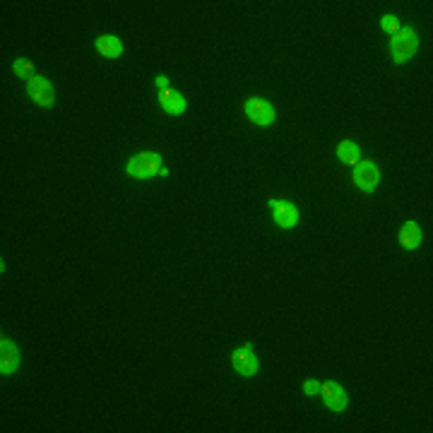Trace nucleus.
I'll return each mask as SVG.
<instances>
[{"mask_svg": "<svg viewBox=\"0 0 433 433\" xmlns=\"http://www.w3.org/2000/svg\"><path fill=\"white\" fill-rule=\"evenodd\" d=\"M416 48H419V36H416V31L411 29V27H402V29L395 34L392 43H390V51H392L395 63L409 61V58L416 53Z\"/></svg>", "mask_w": 433, "mask_h": 433, "instance_id": "f257e3e1", "label": "nucleus"}, {"mask_svg": "<svg viewBox=\"0 0 433 433\" xmlns=\"http://www.w3.org/2000/svg\"><path fill=\"white\" fill-rule=\"evenodd\" d=\"M126 171L133 178H149L161 171V156L156 152H140L128 161Z\"/></svg>", "mask_w": 433, "mask_h": 433, "instance_id": "f03ea898", "label": "nucleus"}, {"mask_svg": "<svg viewBox=\"0 0 433 433\" xmlns=\"http://www.w3.org/2000/svg\"><path fill=\"white\" fill-rule=\"evenodd\" d=\"M156 87H159L161 108H164L166 113H171V116H178V113L186 111V99H183V96L178 94L176 89H171V87H169V78L159 75V78H156Z\"/></svg>", "mask_w": 433, "mask_h": 433, "instance_id": "7ed1b4c3", "label": "nucleus"}, {"mask_svg": "<svg viewBox=\"0 0 433 433\" xmlns=\"http://www.w3.org/2000/svg\"><path fill=\"white\" fill-rule=\"evenodd\" d=\"M246 113H248V118H251V121L260 128L272 126L274 123V106L270 104L267 99H258V96L248 99L246 101Z\"/></svg>", "mask_w": 433, "mask_h": 433, "instance_id": "20e7f679", "label": "nucleus"}, {"mask_svg": "<svg viewBox=\"0 0 433 433\" xmlns=\"http://www.w3.org/2000/svg\"><path fill=\"white\" fill-rule=\"evenodd\" d=\"M27 94L31 96V101H36L43 108H51L56 104V91H53V85L48 82L46 78H34L27 85Z\"/></svg>", "mask_w": 433, "mask_h": 433, "instance_id": "39448f33", "label": "nucleus"}, {"mask_svg": "<svg viewBox=\"0 0 433 433\" xmlns=\"http://www.w3.org/2000/svg\"><path fill=\"white\" fill-rule=\"evenodd\" d=\"M381 181V171L373 161H356V169H354V183L361 188V191L371 193L373 188L378 186Z\"/></svg>", "mask_w": 433, "mask_h": 433, "instance_id": "423d86ee", "label": "nucleus"}, {"mask_svg": "<svg viewBox=\"0 0 433 433\" xmlns=\"http://www.w3.org/2000/svg\"><path fill=\"white\" fill-rule=\"evenodd\" d=\"M231 359H234V368L241 376L253 378L258 373V359H256V354H253V344H243L241 349L234 351Z\"/></svg>", "mask_w": 433, "mask_h": 433, "instance_id": "0eeeda50", "label": "nucleus"}, {"mask_svg": "<svg viewBox=\"0 0 433 433\" xmlns=\"http://www.w3.org/2000/svg\"><path fill=\"white\" fill-rule=\"evenodd\" d=\"M321 395H323L325 404H328V409H332V411H344L346 404H349V399H346V392L342 390L339 383L328 381L325 386H321Z\"/></svg>", "mask_w": 433, "mask_h": 433, "instance_id": "6e6552de", "label": "nucleus"}, {"mask_svg": "<svg viewBox=\"0 0 433 433\" xmlns=\"http://www.w3.org/2000/svg\"><path fill=\"white\" fill-rule=\"evenodd\" d=\"M20 366V349L15 342H10V339H0V373L3 376H10V373H15Z\"/></svg>", "mask_w": 433, "mask_h": 433, "instance_id": "1a4fd4ad", "label": "nucleus"}, {"mask_svg": "<svg viewBox=\"0 0 433 433\" xmlns=\"http://www.w3.org/2000/svg\"><path fill=\"white\" fill-rule=\"evenodd\" d=\"M270 207H272V214H274V224L281 226V229H291V226H296V221H299V210L294 207L291 203H270Z\"/></svg>", "mask_w": 433, "mask_h": 433, "instance_id": "9d476101", "label": "nucleus"}, {"mask_svg": "<svg viewBox=\"0 0 433 433\" xmlns=\"http://www.w3.org/2000/svg\"><path fill=\"white\" fill-rule=\"evenodd\" d=\"M96 51L101 53V56L106 58H118L123 53V43L118 36H111V34H104L96 39Z\"/></svg>", "mask_w": 433, "mask_h": 433, "instance_id": "9b49d317", "label": "nucleus"}, {"mask_svg": "<svg viewBox=\"0 0 433 433\" xmlns=\"http://www.w3.org/2000/svg\"><path fill=\"white\" fill-rule=\"evenodd\" d=\"M399 241H402L404 248H416L421 243V229L416 221H407V224L402 226V231H399Z\"/></svg>", "mask_w": 433, "mask_h": 433, "instance_id": "f8f14e48", "label": "nucleus"}, {"mask_svg": "<svg viewBox=\"0 0 433 433\" xmlns=\"http://www.w3.org/2000/svg\"><path fill=\"white\" fill-rule=\"evenodd\" d=\"M359 156H361V152H359V145L356 142H351V140L339 142V147H337V159L339 161H344V164H356Z\"/></svg>", "mask_w": 433, "mask_h": 433, "instance_id": "ddd939ff", "label": "nucleus"}, {"mask_svg": "<svg viewBox=\"0 0 433 433\" xmlns=\"http://www.w3.org/2000/svg\"><path fill=\"white\" fill-rule=\"evenodd\" d=\"M13 68H15V75H17V78H22V80H27V82L36 78V75H34V63L24 61V58H20V61H15Z\"/></svg>", "mask_w": 433, "mask_h": 433, "instance_id": "4468645a", "label": "nucleus"}, {"mask_svg": "<svg viewBox=\"0 0 433 433\" xmlns=\"http://www.w3.org/2000/svg\"><path fill=\"white\" fill-rule=\"evenodd\" d=\"M381 24H383V29L390 31V34H397L399 31V22H397V17H392V15H386V17L381 20Z\"/></svg>", "mask_w": 433, "mask_h": 433, "instance_id": "2eb2a0df", "label": "nucleus"}, {"mask_svg": "<svg viewBox=\"0 0 433 433\" xmlns=\"http://www.w3.org/2000/svg\"><path fill=\"white\" fill-rule=\"evenodd\" d=\"M303 392H306V395H318V392H321V383H318V381H306V383H303Z\"/></svg>", "mask_w": 433, "mask_h": 433, "instance_id": "dca6fc26", "label": "nucleus"}]
</instances>
